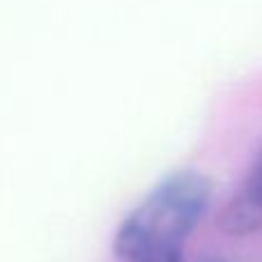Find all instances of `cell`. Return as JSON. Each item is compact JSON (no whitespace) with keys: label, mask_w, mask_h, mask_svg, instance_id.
Segmentation results:
<instances>
[{"label":"cell","mask_w":262,"mask_h":262,"mask_svg":"<svg viewBox=\"0 0 262 262\" xmlns=\"http://www.w3.org/2000/svg\"><path fill=\"white\" fill-rule=\"evenodd\" d=\"M212 180L200 170L166 175L122 219L113 237L120 262H182L212 205Z\"/></svg>","instance_id":"1"},{"label":"cell","mask_w":262,"mask_h":262,"mask_svg":"<svg viewBox=\"0 0 262 262\" xmlns=\"http://www.w3.org/2000/svg\"><path fill=\"white\" fill-rule=\"evenodd\" d=\"M219 230L228 237H253L262 232V149L244 172L242 182L219 212Z\"/></svg>","instance_id":"2"}]
</instances>
